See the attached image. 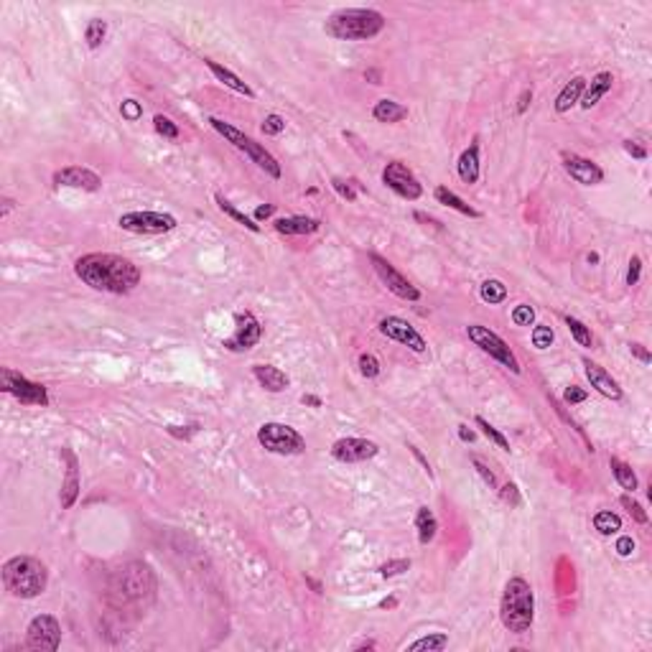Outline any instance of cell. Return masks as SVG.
<instances>
[{"label":"cell","mask_w":652,"mask_h":652,"mask_svg":"<svg viewBox=\"0 0 652 652\" xmlns=\"http://www.w3.org/2000/svg\"><path fill=\"white\" fill-rule=\"evenodd\" d=\"M75 273L92 290L115 293V296H125V293L138 288V283H141V270H138L133 260L123 258V255H112V252L82 255L75 263Z\"/></svg>","instance_id":"cell-1"},{"label":"cell","mask_w":652,"mask_h":652,"mask_svg":"<svg viewBox=\"0 0 652 652\" xmlns=\"http://www.w3.org/2000/svg\"><path fill=\"white\" fill-rule=\"evenodd\" d=\"M385 29V15L375 8H339L324 23L326 36L336 41H367Z\"/></svg>","instance_id":"cell-2"},{"label":"cell","mask_w":652,"mask_h":652,"mask_svg":"<svg viewBox=\"0 0 652 652\" xmlns=\"http://www.w3.org/2000/svg\"><path fill=\"white\" fill-rule=\"evenodd\" d=\"M49 570L33 556H13L3 564V586L15 599H36L46 591Z\"/></svg>","instance_id":"cell-3"},{"label":"cell","mask_w":652,"mask_h":652,"mask_svg":"<svg viewBox=\"0 0 652 652\" xmlns=\"http://www.w3.org/2000/svg\"><path fill=\"white\" fill-rule=\"evenodd\" d=\"M499 619L510 632L525 635L535 619V593L533 586L522 576H512L504 584L502 601H499Z\"/></svg>","instance_id":"cell-4"},{"label":"cell","mask_w":652,"mask_h":652,"mask_svg":"<svg viewBox=\"0 0 652 652\" xmlns=\"http://www.w3.org/2000/svg\"><path fill=\"white\" fill-rule=\"evenodd\" d=\"M112 591L118 593L125 604H143L146 607L153 599V591H156V576H153L148 564L133 561V564L123 566L118 570Z\"/></svg>","instance_id":"cell-5"},{"label":"cell","mask_w":652,"mask_h":652,"mask_svg":"<svg viewBox=\"0 0 652 652\" xmlns=\"http://www.w3.org/2000/svg\"><path fill=\"white\" fill-rule=\"evenodd\" d=\"M209 125L215 127L217 133L222 135L224 141L227 143H232L235 148L238 150H242L244 156L250 158L258 169H263L267 173V176H273V178H281V163L275 161V156L273 153H267L260 143H255L250 138V135H244L240 127H235V125H230V123H224V120H219V118H209Z\"/></svg>","instance_id":"cell-6"},{"label":"cell","mask_w":652,"mask_h":652,"mask_svg":"<svg viewBox=\"0 0 652 652\" xmlns=\"http://www.w3.org/2000/svg\"><path fill=\"white\" fill-rule=\"evenodd\" d=\"M258 441L265 451L278 453V456H296V453L306 451L304 436L286 423H263L258 428Z\"/></svg>","instance_id":"cell-7"},{"label":"cell","mask_w":652,"mask_h":652,"mask_svg":"<svg viewBox=\"0 0 652 652\" xmlns=\"http://www.w3.org/2000/svg\"><path fill=\"white\" fill-rule=\"evenodd\" d=\"M467 336L469 341L474 344V347H479L484 352V355H489L495 362H499L502 367H507V370L512 372V375H520V362L518 357H515V352L510 349V344L499 336V334H495L489 326H482V324H469L467 326Z\"/></svg>","instance_id":"cell-8"},{"label":"cell","mask_w":652,"mask_h":652,"mask_svg":"<svg viewBox=\"0 0 652 652\" xmlns=\"http://www.w3.org/2000/svg\"><path fill=\"white\" fill-rule=\"evenodd\" d=\"M0 390L8 395H13L21 405H36L46 408L49 405V393L41 382H33L21 372L10 370V367H0Z\"/></svg>","instance_id":"cell-9"},{"label":"cell","mask_w":652,"mask_h":652,"mask_svg":"<svg viewBox=\"0 0 652 652\" xmlns=\"http://www.w3.org/2000/svg\"><path fill=\"white\" fill-rule=\"evenodd\" d=\"M176 217L166 212H125L118 217V227L133 235H163L176 230Z\"/></svg>","instance_id":"cell-10"},{"label":"cell","mask_w":652,"mask_h":652,"mask_svg":"<svg viewBox=\"0 0 652 652\" xmlns=\"http://www.w3.org/2000/svg\"><path fill=\"white\" fill-rule=\"evenodd\" d=\"M61 645V624L52 614H38L31 619L26 632V647L33 652H56Z\"/></svg>","instance_id":"cell-11"},{"label":"cell","mask_w":652,"mask_h":652,"mask_svg":"<svg viewBox=\"0 0 652 652\" xmlns=\"http://www.w3.org/2000/svg\"><path fill=\"white\" fill-rule=\"evenodd\" d=\"M370 263H372V267H375V273H378V278H380L382 283H385L390 293H395V296L403 298V301H410V304H415V301H421V290L415 288L413 283L408 281V278L401 273V270H395V265L390 263V260L380 258L378 252H372V255H370Z\"/></svg>","instance_id":"cell-12"},{"label":"cell","mask_w":652,"mask_h":652,"mask_svg":"<svg viewBox=\"0 0 652 652\" xmlns=\"http://www.w3.org/2000/svg\"><path fill=\"white\" fill-rule=\"evenodd\" d=\"M382 184H385L390 192L398 194L401 199H408V201L421 199V194H423L421 181L413 176V171L408 169L403 161L387 163L385 171H382Z\"/></svg>","instance_id":"cell-13"},{"label":"cell","mask_w":652,"mask_h":652,"mask_svg":"<svg viewBox=\"0 0 652 652\" xmlns=\"http://www.w3.org/2000/svg\"><path fill=\"white\" fill-rule=\"evenodd\" d=\"M378 329L382 336L398 341V344H403V347H408V349H413L418 355H423V352L428 349V341L423 339V334L418 332L410 321L401 319V316H385V319H380Z\"/></svg>","instance_id":"cell-14"},{"label":"cell","mask_w":652,"mask_h":652,"mask_svg":"<svg viewBox=\"0 0 652 652\" xmlns=\"http://www.w3.org/2000/svg\"><path fill=\"white\" fill-rule=\"evenodd\" d=\"M260 339H263V324L252 311H242L235 316V334L222 341V347L230 352H247V349L258 347Z\"/></svg>","instance_id":"cell-15"},{"label":"cell","mask_w":652,"mask_h":652,"mask_svg":"<svg viewBox=\"0 0 652 652\" xmlns=\"http://www.w3.org/2000/svg\"><path fill=\"white\" fill-rule=\"evenodd\" d=\"M380 453L378 444L375 441H367V438H339V441H334L332 446V456L336 461H341V464H359V461H367V459H375Z\"/></svg>","instance_id":"cell-16"},{"label":"cell","mask_w":652,"mask_h":652,"mask_svg":"<svg viewBox=\"0 0 652 652\" xmlns=\"http://www.w3.org/2000/svg\"><path fill=\"white\" fill-rule=\"evenodd\" d=\"M564 169L573 181L584 186H596L604 181V171H601L599 163L578 156V153H564Z\"/></svg>","instance_id":"cell-17"},{"label":"cell","mask_w":652,"mask_h":652,"mask_svg":"<svg viewBox=\"0 0 652 652\" xmlns=\"http://www.w3.org/2000/svg\"><path fill=\"white\" fill-rule=\"evenodd\" d=\"M54 184L56 186H72V189H82V192H100L102 178L97 176L92 169L84 166H67L54 173Z\"/></svg>","instance_id":"cell-18"},{"label":"cell","mask_w":652,"mask_h":652,"mask_svg":"<svg viewBox=\"0 0 652 652\" xmlns=\"http://www.w3.org/2000/svg\"><path fill=\"white\" fill-rule=\"evenodd\" d=\"M584 372L596 393H601L604 398H609V401H622V387H619V382H616L601 364L591 362V359H584Z\"/></svg>","instance_id":"cell-19"},{"label":"cell","mask_w":652,"mask_h":652,"mask_svg":"<svg viewBox=\"0 0 652 652\" xmlns=\"http://www.w3.org/2000/svg\"><path fill=\"white\" fill-rule=\"evenodd\" d=\"M64 459H67V476H64V484H61V510H72L79 497V461L69 449H64Z\"/></svg>","instance_id":"cell-20"},{"label":"cell","mask_w":652,"mask_h":652,"mask_svg":"<svg viewBox=\"0 0 652 652\" xmlns=\"http://www.w3.org/2000/svg\"><path fill=\"white\" fill-rule=\"evenodd\" d=\"M252 375L260 382V387H265L267 393H283L290 385L288 375L273 367V364H252Z\"/></svg>","instance_id":"cell-21"},{"label":"cell","mask_w":652,"mask_h":652,"mask_svg":"<svg viewBox=\"0 0 652 652\" xmlns=\"http://www.w3.org/2000/svg\"><path fill=\"white\" fill-rule=\"evenodd\" d=\"M204 64H207V69L217 77V79L222 82L224 87H230L232 92H238V95L247 97V100H255V89H252L244 79H240V77L235 75L232 69L222 67V64H219V61H215V59H204Z\"/></svg>","instance_id":"cell-22"},{"label":"cell","mask_w":652,"mask_h":652,"mask_svg":"<svg viewBox=\"0 0 652 652\" xmlns=\"http://www.w3.org/2000/svg\"><path fill=\"white\" fill-rule=\"evenodd\" d=\"M456 171H459V178L467 186L476 184L479 181V173H482V163H479V141H472L464 153L459 156V163H456Z\"/></svg>","instance_id":"cell-23"},{"label":"cell","mask_w":652,"mask_h":652,"mask_svg":"<svg viewBox=\"0 0 652 652\" xmlns=\"http://www.w3.org/2000/svg\"><path fill=\"white\" fill-rule=\"evenodd\" d=\"M612 84H614V75H612V72H599L591 82H586V89H584V95H581V102L578 104H581L584 110L596 107V104L601 102V97L612 89Z\"/></svg>","instance_id":"cell-24"},{"label":"cell","mask_w":652,"mask_h":652,"mask_svg":"<svg viewBox=\"0 0 652 652\" xmlns=\"http://www.w3.org/2000/svg\"><path fill=\"white\" fill-rule=\"evenodd\" d=\"M273 227L281 235H313L321 230V222L313 217H281L273 222Z\"/></svg>","instance_id":"cell-25"},{"label":"cell","mask_w":652,"mask_h":652,"mask_svg":"<svg viewBox=\"0 0 652 652\" xmlns=\"http://www.w3.org/2000/svg\"><path fill=\"white\" fill-rule=\"evenodd\" d=\"M584 89H586V79L584 77H573V79L566 84L561 92H558V97H556V112L558 115H566V112L570 110V107H576L578 102H581V95H584Z\"/></svg>","instance_id":"cell-26"},{"label":"cell","mask_w":652,"mask_h":652,"mask_svg":"<svg viewBox=\"0 0 652 652\" xmlns=\"http://www.w3.org/2000/svg\"><path fill=\"white\" fill-rule=\"evenodd\" d=\"M372 118L378 120V123L393 125V123H401V120L408 118V107L401 102H395V100H380V102H375V107H372Z\"/></svg>","instance_id":"cell-27"},{"label":"cell","mask_w":652,"mask_h":652,"mask_svg":"<svg viewBox=\"0 0 652 652\" xmlns=\"http://www.w3.org/2000/svg\"><path fill=\"white\" fill-rule=\"evenodd\" d=\"M433 196H436L438 204H446V207L456 209V212H459V215H464V217H472V219H479V217H482V212H479V209L469 207L467 201L461 199V196H456V194H453L449 186H436Z\"/></svg>","instance_id":"cell-28"},{"label":"cell","mask_w":652,"mask_h":652,"mask_svg":"<svg viewBox=\"0 0 652 652\" xmlns=\"http://www.w3.org/2000/svg\"><path fill=\"white\" fill-rule=\"evenodd\" d=\"M415 530H418V541H421L423 545H428V543L436 538L438 520L430 507H418V512H415Z\"/></svg>","instance_id":"cell-29"},{"label":"cell","mask_w":652,"mask_h":652,"mask_svg":"<svg viewBox=\"0 0 652 652\" xmlns=\"http://www.w3.org/2000/svg\"><path fill=\"white\" fill-rule=\"evenodd\" d=\"M449 647V635L446 632H430V635H423L415 642L408 645V652H441Z\"/></svg>","instance_id":"cell-30"},{"label":"cell","mask_w":652,"mask_h":652,"mask_svg":"<svg viewBox=\"0 0 652 652\" xmlns=\"http://www.w3.org/2000/svg\"><path fill=\"white\" fill-rule=\"evenodd\" d=\"M609 467H612V474H614L619 487L627 489V492H635V489H637V474L632 472L630 464H624V461H619L616 456H612V459H609Z\"/></svg>","instance_id":"cell-31"},{"label":"cell","mask_w":652,"mask_h":652,"mask_svg":"<svg viewBox=\"0 0 652 652\" xmlns=\"http://www.w3.org/2000/svg\"><path fill=\"white\" fill-rule=\"evenodd\" d=\"M215 201H217V207L222 209L224 215H227V217H232V219H235V222H238V224H242L244 230H250V232H260V224H255V219H252V217H247V215H244V212H240V209L235 207L232 201H227V199H224L222 194H217V196H215Z\"/></svg>","instance_id":"cell-32"},{"label":"cell","mask_w":652,"mask_h":652,"mask_svg":"<svg viewBox=\"0 0 652 652\" xmlns=\"http://www.w3.org/2000/svg\"><path fill=\"white\" fill-rule=\"evenodd\" d=\"M593 527H596L601 535H616L622 530V518L612 510H601L593 515Z\"/></svg>","instance_id":"cell-33"},{"label":"cell","mask_w":652,"mask_h":652,"mask_svg":"<svg viewBox=\"0 0 652 652\" xmlns=\"http://www.w3.org/2000/svg\"><path fill=\"white\" fill-rule=\"evenodd\" d=\"M479 296H482L484 304L497 306V304H502L504 298H507V286H504L502 281H497V278H489V281L482 283V288H479Z\"/></svg>","instance_id":"cell-34"},{"label":"cell","mask_w":652,"mask_h":652,"mask_svg":"<svg viewBox=\"0 0 652 652\" xmlns=\"http://www.w3.org/2000/svg\"><path fill=\"white\" fill-rule=\"evenodd\" d=\"M104 36H107V21L92 18V21L87 23V29H84V41H87V46L89 49H100Z\"/></svg>","instance_id":"cell-35"},{"label":"cell","mask_w":652,"mask_h":652,"mask_svg":"<svg viewBox=\"0 0 652 652\" xmlns=\"http://www.w3.org/2000/svg\"><path fill=\"white\" fill-rule=\"evenodd\" d=\"M564 321H566V326H568V332H570V336L581 344V347H591L593 344V334H591V329L586 324H581L578 319H573V316H564Z\"/></svg>","instance_id":"cell-36"},{"label":"cell","mask_w":652,"mask_h":652,"mask_svg":"<svg viewBox=\"0 0 652 652\" xmlns=\"http://www.w3.org/2000/svg\"><path fill=\"white\" fill-rule=\"evenodd\" d=\"M474 421H476V426L482 428L484 436H487L489 441H492V444H497L499 449H502V451H510V441H507V438H504V433H499V430H497L495 426H492V423L487 421V418H482V415H476Z\"/></svg>","instance_id":"cell-37"},{"label":"cell","mask_w":652,"mask_h":652,"mask_svg":"<svg viewBox=\"0 0 652 652\" xmlns=\"http://www.w3.org/2000/svg\"><path fill=\"white\" fill-rule=\"evenodd\" d=\"M153 127H156V133L163 135V138H169V141H178V125L173 123L171 118H163V115H156L153 118Z\"/></svg>","instance_id":"cell-38"},{"label":"cell","mask_w":652,"mask_h":652,"mask_svg":"<svg viewBox=\"0 0 652 652\" xmlns=\"http://www.w3.org/2000/svg\"><path fill=\"white\" fill-rule=\"evenodd\" d=\"M410 568V558H395V561H387V564L380 566V576L382 578H395L405 573Z\"/></svg>","instance_id":"cell-39"},{"label":"cell","mask_w":652,"mask_h":652,"mask_svg":"<svg viewBox=\"0 0 652 652\" xmlns=\"http://www.w3.org/2000/svg\"><path fill=\"white\" fill-rule=\"evenodd\" d=\"M619 502H622V507H624L627 512H630L632 518L637 520L639 525H647V522H650V518H647V512L642 510V504H639L637 499H632L630 495H622V499H619Z\"/></svg>","instance_id":"cell-40"},{"label":"cell","mask_w":652,"mask_h":652,"mask_svg":"<svg viewBox=\"0 0 652 652\" xmlns=\"http://www.w3.org/2000/svg\"><path fill=\"white\" fill-rule=\"evenodd\" d=\"M553 329L550 326H545V324H538L533 329V347L535 349H548L550 344H553Z\"/></svg>","instance_id":"cell-41"},{"label":"cell","mask_w":652,"mask_h":652,"mask_svg":"<svg viewBox=\"0 0 652 652\" xmlns=\"http://www.w3.org/2000/svg\"><path fill=\"white\" fill-rule=\"evenodd\" d=\"M260 130H263L265 135H281L283 130H286V120H283L278 112H270V115H265V120H263Z\"/></svg>","instance_id":"cell-42"},{"label":"cell","mask_w":652,"mask_h":652,"mask_svg":"<svg viewBox=\"0 0 652 652\" xmlns=\"http://www.w3.org/2000/svg\"><path fill=\"white\" fill-rule=\"evenodd\" d=\"M359 372H362V375H364L367 380L378 378V375H380V362H378V357L370 355V352H364V355H359Z\"/></svg>","instance_id":"cell-43"},{"label":"cell","mask_w":652,"mask_h":652,"mask_svg":"<svg viewBox=\"0 0 652 652\" xmlns=\"http://www.w3.org/2000/svg\"><path fill=\"white\" fill-rule=\"evenodd\" d=\"M512 321L518 326H530L535 321V309L527 304H520L515 306V311H512Z\"/></svg>","instance_id":"cell-44"},{"label":"cell","mask_w":652,"mask_h":652,"mask_svg":"<svg viewBox=\"0 0 652 652\" xmlns=\"http://www.w3.org/2000/svg\"><path fill=\"white\" fill-rule=\"evenodd\" d=\"M120 115L127 120V123H135V120L143 118V104L138 100H125L120 104Z\"/></svg>","instance_id":"cell-45"},{"label":"cell","mask_w":652,"mask_h":652,"mask_svg":"<svg viewBox=\"0 0 652 652\" xmlns=\"http://www.w3.org/2000/svg\"><path fill=\"white\" fill-rule=\"evenodd\" d=\"M472 464H474V469H476V474L482 476V482L487 484V487H492V489H497V476H495V472L484 464L479 456H472Z\"/></svg>","instance_id":"cell-46"},{"label":"cell","mask_w":652,"mask_h":652,"mask_svg":"<svg viewBox=\"0 0 652 652\" xmlns=\"http://www.w3.org/2000/svg\"><path fill=\"white\" fill-rule=\"evenodd\" d=\"M499 497H502L504 502L510 504V507H520L522 504V497H520V489H518V484H504L502 489H499Z\"/></svg>","instance_id":"cell-47"},{"label":"cell","mask_w":652,"mask_h":652,"mask_svg":"<svg viewBox=\"0 0 652 652\" xmlns=\"http://www.w3.org/2000/svg\"><path fill=\"white\" fill-rule=\"evenodd\" d=\"M332 186H334V192L339 194L341 199H347V201H355L357 199V192L352 189V184H349V181H344V178H332Z\"/></svg>","instance_id":"cell-48"},{"label":"cell","mask_w":652,"mask_h":652,"mask_svg":"<svg viewBox=\"0 0 652 652\" xmlns=\"http://www.w3.org/2000/svg\"><path fill=\"white\" fill-rule=\"evenodd\" d=\"M639 275H642V258L635 255V258L630 260V270H627V286H637Z\"/></svg>","instance_id":"cell-49"},{"label":"cell","mask_w":652,"mask_h":652,"mask_svg":"<svg viewBox=\"0 0 652 652\" xmlns=\"http://www.w3.org/2000/svg\"><path fill=\"white\" fill-rule=\"evenodd\" d=\"M616 553H619L622 558H627V556L635 553V541H632L630 535H622V538L616 541Z\"/></svg>","instance_id":"cell-50"},{"label":"cell","mask_w":652,"mask_h":652,"mask_svg":"<svg viewBox=\"0 0 652 652\" xmlns=\"http://www.w3.org/2000/svg\"><path fill=\"white\" fill-rule=\"evenodd\" d=\"M624 150H627L632 158H637V161H645L647 158V148H642L637 141H624Z\"/></svg>","instance_id":"cell-51"},{"label":"cell","mask_w":652,"mask_h":652,"mask_svg":"<svg viewBox=\"0 0 652 652\" xmlns=\"http://www.w3.org/2000/svg\"><path fill=\"white\" fill-rule=\"evenodd\" d=\"M589 395H586V390H581V387H568L564 395V401L568 403V405H573V403H584Z\"/></svg>","instance_id":"cell-52"},{"label":"cell","mask_w":652,"mask_h":652,"mask_svg":"<svg viewBox=\"0 0 652 652\" xmlns=\"http://www.w3.org/2000/svg\"><path fill=\"white\" fill-rule=\"evenodd\" d=\"M530 102H533V89H522V95H520V100H518V112H520V115H525L527 107H530Z\"/></svg>","instance_id":"cell-53"},{"label":"cell","mask_w":652,"mask_h":652,"mask_svg":"<svg viewBox=\"0 0 652 652\" xmlns=\"http://www.w3.org/2000/svg\"><path fill=\"white\" fill-rule=\"evenodd\" d=\"M630 352H632V355H635V357H637V359H642V362H645V364H650V362H652L650 352H647V349L642 347V344H637V341H635V344H630Z\"/></svg>","instance_id":"cell-54"},{"label":"cell","mask_w":652,"mask_h":652,"mask_svg":"<svg viewBox=\"0 0 652 652\" xmlns=\"http://www.w3.org/2000/svg\"><path fill=\"white\" fill-rule=\"evenodd\" d=\"M408 449H410V453H413L415 459H418V461H421V464H423V469H426V474H428V476H433V472H430V464H428V461H426V456H423V453H421V449H415V446H408Z\"/></svg>","instance_id":"cell-55"},{"label":"cell","mask_w":652,"mask_h":652,"mask_svg":"<svg viewBox=\"0 0 652 652\" xmlns=\"http://www.w3.org/2000/svg\"><path fill=\"white\" fill-rule=\"evenodd\" d=\"M275 212V204H265V207H258L255 209V219H267V217Z\"/></svg>","instance_id":"cell-56"},{"label":"cell","mask_w":652,"mask_h":652,"mask_svg":"<svg viewBox=\"0 0 652 652\" xmlns=\"http://www.w3.org/2000/svg\"><path fill=\"white\" fill-rule=\"evenodd\" d=\"M413 217L418 219V222H423V224H433V227H441V222H438V219H433V217H428V215H423V212H415Z\"/></svg>","instance_id":"cell-57"},{"label":"cell","mask_w":652,"mask_h":652,"mask_svg":"<svg viewBox=\"0 0 652 652\" xmlns=\"http://www.w3.org/2000/svg\"><path fill=\"white\" fill-rule=\"evenodd\" d=\"M13 209H15V201H13V199H8V196H6V199H3V209H0V217L6 219V217L10 215V212H13Z\"/></svg>","instance_id":"cell-58"},{"label":"cell","mask_w":652,"mask_h":652,"mask_svg":"<svg viewBox=\"0 0 652 652\" xmlns=\"http://www.w3.org/2000/svg\"><path fill=\"white\" fill-rule=\"evenodd\" d=\"M459 438L461 441H474L476 433L472 428H467V426H459Z\"/></svg>","instance_id":"cell-59"},{"label":"cell","mask_w":652,"mask_h":652,"mask_svg":"<svg viewBox=\"0 0 652 652\" xmlns=\"http://www.w3.org/2000/svg\"><path fill=\"white\" fill-rule=\"evenodd\" d=\"M301 403H304V405L321 408V398H316V395H304V398H301Z\"/></svg>","instance_id":"cell-60"},{"label":"cell","mask_w":652,"mask_h":652,"mask_svg":"<svg viewBox=\"0 0 652 652\" xmlns=\"http://www.w3.org/2000/svg\"><path fill=\"white\" fill-rule=\"evenodd\" d=\"M364 79H370L372 84H380V72L378 69H367V72H364Z\"/></svg>","instance_id":"cell-61"},{"label":"cell","mask_w":652,"mask_h":652,"mask_svg":"<svg viewBox=\"0 0 652 652\" xmlns=\"http://www.w3.org/2000/svg\"><path fill=\"white\" fill-rule=\"evenodd\" d=\"M364 647H370V650H372V647H375V642H372V639H367V642H359V645H355V650H364Z\"/></svg>","instance_id":"cell-62"},{"label":"cell","mask_w":652,"mask_h":652,"mask_svg":"<svg viewBox=\"0 0 652 652\" xmlns=\"http://www.w3.org/2000/svg\"><path fill=\"white\" fill-rule=\"evenodd\" d=\"M380 607H382V609H387V607H395V599H385V601H380Z\"/></svg>","instance_id":"cell-63"}]
</instances>
